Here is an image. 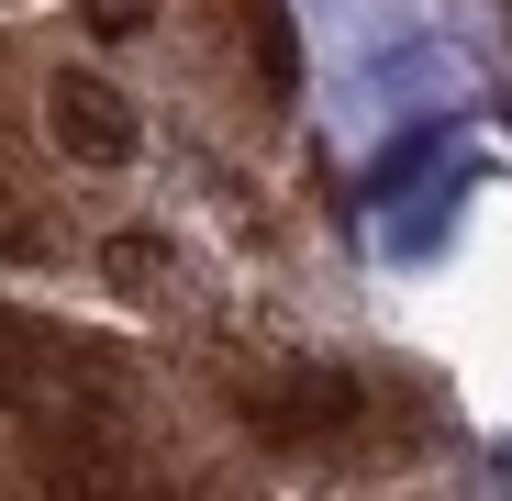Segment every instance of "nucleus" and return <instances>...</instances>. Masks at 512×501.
Listing matches in <instances>:
<instances>
[{
	"label": "nucleus",
	"mask_w": 512,
	"mask_h": 501,
	"mask_svg": "<svg viewBox=\"0 0 512 501\" xmlns=\"http://www.w3.org/2000/svg\"><path fill=\"white\" fill-rule=\"evenodd\" d=\"M45 123H56L67 156H90V167H123L134 156V112H123V90H101V78H56Z\"/></svg>",
	"instance_id": "f257e3e1"
},
{
	"label": "nucleus",
	"mask_w": 512,
	"mask_h": 501,
	"mask_svg": "<svg viewBox=\"0 0 512 501\" xmlns=\"http://www.w3.org/2000/svg\"><path fill=\"white\" fill-rule=\"evenodd\" d=\"M357 390L346 379H290V390H245V424L256 435H323V424H346Z\"/></svg>",
	"instance_id": "f03ea898"
},
{
	"label": "nucleus",
	"mask_w": 512,
	"mask_h": 501,
	"mask_svg": "<svg viewBox=\"0 0 512 501\" xmlns=\"http://www.w3.org/2000/svg\"><path fill=\"white\" fill-rule=\"evenodd\" d=\"M101 279H112V290H167V245H156V234H112V245H101Z\"/></svg>",
	"instance_id": "7ed1b4c3"
},
{
	"label": "nucleus",
	"mask_w": 512,
	"mask_h": 501,
	"mask_svg": "<svg viewBox=\"0 0 512 501\" xmlns=\"http://www.w3.org/2000/svg\"><path fill=\"white\" fill-rule=\"evenodd\" d=\"M78 23H90L101 45H134V34L156 23V0H78Z\"/></svg>",
	"instance_id": "20e7f679"
},
{
	"label": "nucleus",
	"mask_w": 512,
	"mask_h": 501,
	"mask_svg": "<svg viewBox=\"0 0 512 501\" xmlns=\"http://www.w3.org/2000/svg\"><path fill=\"white\" fill-rule=\"evenodd\" d=\"M0 357H12V312H0Z\"/></svg>",
	"instance_id": "39448f33"
}]
</instances>
